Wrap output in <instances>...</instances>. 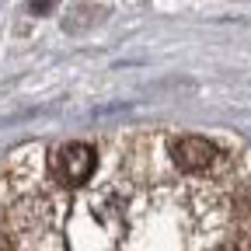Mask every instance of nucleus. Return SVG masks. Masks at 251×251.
<instances>
[{
    "label": "nucleus",
    "instance_id": "obj_3",
    "mask_svg": "<svg viewBox=\"0 0 251 251\" xmlns=\"http://www.w3.org/2000/svg\"><path fill=\"white\" fill-rule=\"evenodd\" d=\"M220 251H251V248H248V244H241V241H230V244H224Z\"/></svg>",
    "mask_w": 251,
    "mask_h": 251
},
{
    "label": "nucleus",
    "instance_id": "obj_2",
    "mask_svg": "<svg viewBox=\"0 0 251 251\" xmlns=\"http://www.w3.org/2000/svg\"><path fill=\"white\" fill-rule=\"evenodd\" d=\"M171 157L181 171H206L216 161V147L202 136H181V140H175Z\"/></svg>",
    "mask_w": 251,
    "mask_h": 251
},
{
    "label": "nucleus",
    "instance_id": "obj_1",
    "mask_svg": "<svg viewBox=\"0 0 251 251\" xmlns=\"http://www.w3.org/2000/svg\"><path fill=\"white\" fill-rule=\"evenodd\" d=\"M94 164H98V157H94V147L87 143H67L52 153V175L70 188L84 185L94 175Z\"/></svg>",
    "mask_w": 251,
    "mask_h": 251
},
{
    "label": "nucleus",
    "instance_id": "obj_4",
    "mask_svg": "<svg viewBox=\"0 0 251 251\" xmlns=\"http://www.w3.org/2000/svg\"><path fill=\"white\" fill-rule=\"evenodd\" d=\"M0 251H18V248H14V241H11L7 234H0Z\"/></svg>",
    "mask_w": 251,
    "mask_h": 251
}]
</instances>
